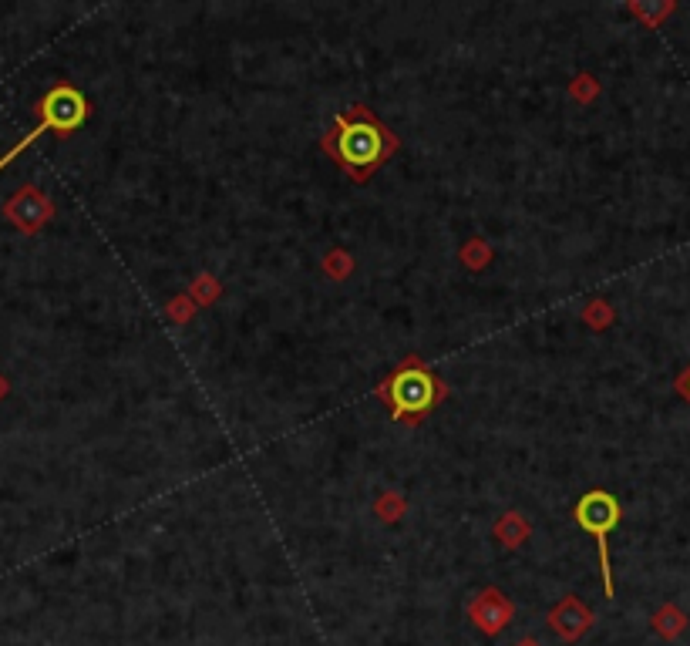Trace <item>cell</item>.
<instances>
[{
  "instance_id": "cell-7",
  "label": "cell",
  "mask_w": 690,
  "mask_h": 646,
  "mask_svg": "<svg viewBox=\"0 0 690 646\" xmlns=\"http://www.w3.org/2000/svg\"><path fill=\"white\" fill-rule=\"evenodd\" d=\"M549 626H552V633H556L559 640L576 643L579 636L593 626V609L579 603L576 596H563L556 606L549 609Z\"/></svg>"
},
{
  "instance_id": "cell-12",
  "label": "cell",
  "mask_w": 690,
  "mask_h": 646,
  "mask_svg": "<svg viewBox=\"0 0 690 646\" xmlns=\"http://www.w3.org/2000/svg\"><path fill=\"white\" fill-rule=\"evenodd\" d=\"M462 263L468 270H485V266L492 263V249L485 239H468L465 249H462Z\"/></svg>"
},
{
  "instance_id": "cell-1",
  "label": "cell",
  "mask_w": 690,
  "mask_h": 646,
  "mask_svg": "<svg viewBox=\"0 0 690 646\" xmlns=\"http://www.w3.org/2000/svg\"><path fill=\"white\" fill-rule=\"evenodd\" d=\"M320 149L337 162L344 175H351L354 182H367L401 149V138L367 105H351L334 118V125L320 138Z\"/></svg>"
},
{
  "instance_id": "cell-9",
  "label": "cell",
  "mask_w": 690,
  "mask_h": 646,
  "mask_svg": "<svg viewBox=\"0 0 690 646\" xmlns=\"http://www.w3.org/2000/svg\"><path fill=\"white\" fill-rule=\"evenodd\" d=\"M650 623H653V630L664 636V640H677V636L687 630V613L680 606L667 603V606H660L657 613H653Z\"/></svg>"
},
{
  "instance_id": "cell-8",
  "label": "cell",
  "mask_w": 690,
  "mask_h": 646,
  "mask_svg": "<svg viewBox=\"0 0 690 646\" xmlns=\"http://www.w3.org/2000/svg\"><path fill=\"white\" fill-rule=\"evenodd\" d=\"M529 532H532V529H529L526 515L515 512V509H512V512H505L502 519L495 522V539H499L505 549H519L522 542L529 539Z\"/></svg>"
},
{
  "instance_id": "cell-11",
  "label": "cell",
  "mask_w": 690,
  "mask_h": 646,
  "mask_svg": "<svg viewBox=\"0 0 690 646\" xmlns=\"http://www.w3.org/2000/svg\"><path fill=\"white\" fill-rule=\"evenodd\" d=\"M616 320V310L606 303L603 297H596L593 303H586V310H583V323H590L593 330H606L610 323Z\"/></svg>"
},
{
  "instance_id": "cell-17",
  "label": "cell",
  "mask_w": 690,
  "mask_h": 646,
  "mask_svg": "<svg viewBox=\"0 0 690 646\" xmlns=\"http://www.w3.org/2000/svg\"><path fill=\"white\" fill-rule=\"evenodd\" d=\"M192 310H196V303H192L186 293H179V297L169 303V317L176 320V323H186L192 317Z\"/></svg>"
},
{
  "instance_id": "cell-3",
  "label": "cell",
  "mask_w": 690,
  "mask_h": 646,
  "mask_svg": "<svg viewBox=\"0 0 690 646\" xmlns=\"http://www.w3.org/2000/svg\"><path fill=\"white\" fill-rule=\"evenodd\" d=\"M38 115H41V122L31 128V135H24L11 152L0 155V169H7V165H11V162L17 159V155H21L31 142H38L41 135H48V132L71 135L75 128L85 125V118H88V101H85V95H81L78 88L58 85V88H51L48 95L41 98Z\"/></svg>"
},
{
  "instance_id": "cell-18",
  "label": "cell",
  "mask_w": 690,
  "mask_h": 646,
  "mask_svg": "<svg viewBox=\"0 0 690 646\" xmlns=\"http://www.w3.org/2000/svg\"><path fill=\"white\" fill-rule=\"evenodd\" d=\"M674 387H677L680 394H684V398H687V404H690V367H687L684 374L677 377V384H674Z\"/></svg>"
},
{
  "instance_id": "cell-16",
  "label": "cell",
  "mask_w": 690,
  "mask_h": 646,
  "mask_svg": "<svg viewBox=\"0 0 690 646\" xmlns=\"http://www.w3.org/2000/svg\"><path fill=\"white\" fill-rule=\"evenodd\" d=\"M596 95H600V81H596L593 75H579L573 81V98L576 101H593Z\"/></svg>"
},
{
  "instance_id": "cell-15",
  "label": "cell",
  "mask_w": 690,
  "mask_h": 646,
  "mask_svg": "<svg viewBox=\"0 0 690 646\" xmlns=\"http://www.w3.org/2000/svg\"><path fill=\"white\" fill-rule=\"evenodd\" d=\"M630 14L640 17L647 27H660L667 14H674V4H630Z\"/></svg>"
},
{
  "instance_id": "cell-19",
  "label": "cell",
  "mask_w": 690,
  "mask_h": 646,
  "mask_svg": "<svg viewBox=\"0 0 690 646\" xmlns=\"http://www.w3.org/2000/svg\"><path fill=\"white\" fill-rule=\"evenodd\" d=\"M515 646H542V643H539V640H519Z\"/></svg>"
},
{
  "instance_id": "cell-6",
  "label": "cell",
  "mask_w": 690,
  "mask_h": 646,
  "mask_svg": "<svg viewBox=\"0 0 690 646\" xmlns=\"http://www.w3.org/2000/svg\"><path fill=\"white\" fill-rule=\"evenodd\" d=\"M515 606L512 599H505L499 589H482L472 603H468V620L475 623V630H482L485 636L502 633L512 623Z\"/></svg>"
},
{
  "instance_id": "cell-5",
  "label": "cell",
  "mask_w": 690,
  "mask_h": 646,
  "mask_svg": "<svg viewBox=\"0 0 690 646\" xmlns=\"http://www.w3.org/2000/svg\"><path fill=\"white\" fill-rule=\"evenodd\" d=\"M4 216L21 229V233H38V229L54 216L51 199L38 186H24L17 196L4 206Z\"/></svg>"
},
{
  "instance_id": "cell-13",
  "label": "cell",
  "mask_w": 690,
  "mask_h": 646,
  "mask_svg": "<svg viewBox=\"0 0 690 646\" xmlns=\"http://www.w3.org/2000/svg\"><path fill=\"white\" fill-rule=\"evenodd\" d=\"M324 270L330 280H347V276L354 273V260H351V253H344V249H330V253L324 256Z\"/></svg>"
},
{
  "instance_id": "cell-10",
  "label": "cell",
  "mask_w": 690,
  "mask_h": 646,
  "mask_svg": "<svg viewBox=\"0 0 690 646\" xmlns=\"http://www.w3.org/2000/svg\"><path fill=\"white\" fill-rule=\"evenodd\" d=\"M186 297L196 303V307H206V303H213L219 297V280H216V276H209V273L196 276V283L186 290Z\"/></svg>"
},
{
  "instance_id": "cell-14",
  "label": "cell",
  "mask_w": 690,
  "mask_h": 646,
  "mask_svg": "<svg viewBox=\"0 0 690 646\" xmlns=\"http://www.w3.org/2000/svg\"><path fill=\"white\" fill-rule=\"evenodd\" d=\"M404 498L398 492H384L381 498H377V505H374V512H377V519L381 522H398L401 515H404Z\"/></svg>"
},
{
  "instance_id": "cell-2",
  "label": "cell",
  "mask_w": 690,
  "mask_h": 646,
  "mask_svg": "<svg viewBox=\"0 0 690 646\" xmlns=\"http://www.w3.org/2000/svg\"><path fill=\"white\" fill-rule=\"evenodd\" d=\"M374 394L388 404L394 421L408 424V428H418V424L452 394V387L441 381L431 367L421 364L418 357H404V364L394 367V371L377 384Z\"/></svg>"
},
{
  "instance_id": "cell-4",
  "label": "cell",
  "mask_w": 690,
  "mask_h": 646,
  "mask_svg": "<svg viewBox=\"0 0 690 646\" xmlns=\"http://www.w3.org/2000/svg\"><path fill=\"white\" fill-rule=\"evenodd\" d=\"M576 522L583 532H590L596 539V546H600V572H603V593L613 599V566H610V532L620 525L623 512H620V502L603 492V488H593V492H586L583 498L576 502Z\"/></svg>"
}]
</instances>
